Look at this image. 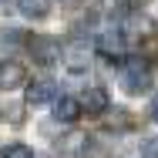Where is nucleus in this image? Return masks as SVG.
<instances>
[{
    "label": "nucleus",
    "instance_id": "nucleus-1",
    "mask_svg": "<svg viewBox=\"0 0 158 158\" xmlns=\"http://www.w3.org/2000/svg\"><path fill=\"white\" fill-rule=\"evenodd\" d=\"M121 84H125L128 94H141V91H148V84H152L148 61H141V57H125V64H121Z\"/></svg>",
    "mask_w": 158,
    "mask_h": 158
},
{
    "label": "nucleus",
    "instance_id": "nucleus-5",
    "mask_svg": "<svg viewBox=\"0 0 158 158\" xmlns=\"http://www.w3.org/2000/svg\"><path fill=\"white\" fill-rule=\"evenodd\" d=\"M81 111H84V108H81V98H71V94L54 98V118H57V121H77Z\"/></svg>",
    "mask_w": 158,
    "mask_h": 158
},
{
    "label": "nucleus",
    "instance_id": "nucleus-9",
    "mask_svg": "<svg viewBox=\"0 0 158 158\" xmlns=\"http://www.w3.org/2000/svg\"><path fill=\"white\" fill-rule=\"evenodd\" d=\"M17 7H20V14L24 17H47V10H51V0H17Z\"/></svg>",
    "mask_w": 158,
    "mask_h": 158
},
{
    "label": "nucleus",
    "instance_id": "nucleus-7",
    "mask_svg": "<svg viewBox=\"0 0 158 158\" xmlns=\"http://www.w3.org/2000/svg\"><path fill=\"white\" fill-rule=\"evenodd\" d=\"M88 57H91V51H88L84 44L64 47V61H67V71H71V74H81V71L88 67Z\"/></svg>",
    "mask_w": 158,
    "mask_h": 158
},
{
    "label": "nucleus",
    "instance_id": "nucleus-3",
    "mask_svg": "<svg viewBox=\"0 0 158 158\" xmlns=\"http://www.w3.org/2000/svg\"><path fill=\"white\" fill-rule=\"evenodd\" d=\"M94 47L101 51V57H108V61H125V34H118V31L98 34Z\"/></svg>",
    "mask_w": 158,
    "mask_h": 158
},
{
    "label": "nucleus",
    "instance_id": "nucleus-4",
    "mask_svg": "<svg viewBox=\"0 0 158 158\" xmlns=\"http://www.w3.org/2000/svg\"><path fill=\"white\" fill-rule=\"evenodd\" d=\"M27 81V71L20 61H0V91H14Z\"/></svg>",
    "mask_w": 158,
    "mask_h": 158
},
{
    "label": "nucleus",
    "instance_id": "nucleus-2",
    "mask_svg": "<svg viewBox=\"0 0 158 158\" xmlns=\"http://www.w3.org/2000/svg\"><path fill=\"white\" fill-rule=\"evenodd\" d=\"M27 51H31V57L37 64H54L64 57V47L57 37H51V34H37V37H27Z\"/></svg>",
    "mask_w": 158,
    "mask_h": 158
},
{
    "label": "nucleus",
    "instance_id": "nucleus-11",
    "mask_svg": "<svg viewBox=\"0 0 158 158\" xmlns=\"http://www.w3.org/2000/svg\"><path fill=\"white\" fill-rule=\"evenodd\" d=\"M138 155H141V158H158V138H148V141L141 145Z\"/></svg>",
    "mask_w": 158,
    "mask_h": 158
},
{
    "label": "nucleus",
    "instance_id": "nucleus-8",
    "mask_svg": "<svg viewBox=\"0 0 158 158\" xmlns=\"http://www.w3.org/2000/svg\"><path fill=\"white\" fill-rule=\"evenodd\" d=\"M81 108H84L88 114H101V111H108V91H104V88H91V91H84V94H81Z\"/></svg>",
    "mask_w": 158,
    "mask_h": 158
},
{
    "label": "nucleus",
    "instance_id": "nucleus-12",
    "mask_svg": "<svg viewBox=\"0 0 158 158\" xmlns=\"http://www.w3.org/2000/svg\"><path fill=\"white\" fill-rule=\"evenodd\" d=\"M152 118L158 121V94H155V101H152Z\"/></svg>",
    "mask_w": 158,
    "mask_h": 158
},
{
    "label": "nucleus",
    "instance_id": "nucleus-10",
    "mask_svg": "<svg viewBox=\"0 0 158 158\" xmlns=\"http://www.w3.org/2000/svg\"><path fill=\"white\" fill-rule=\"evenodd\" d=\"M0 158H37V155H34L27 145H20V141H17V145H7V148L0 152Z\"/></svg>",
    "mask_w": 158,
    "mask_h": 158
},
{
    "label": "nucleus",
    "instance_id": "nucleus-6",
    "mask_svg": "<svg viewBox=\"0 0 158 158\" xmlns=\"http://www.w3.org/2000/svg\"><path fill=\"white\" fill-rule=\"evenodd\" d=\"M54 98H57L54 81H34V84H27V104H54Z\"/></svg>",
    "mask_w": 158,
    "mask_h": 158
},
{
    "label": "nucleus",
    "instance_id": "nucleus-13",
    "mask_svg": "<svg viewBox=\"0 0 158 158\" xmlns=\"http://www.w3.org/2000/svg\"><path fill=\"white\" fill-rule=\"evenodd\" d=\"M131 3H148V0H131Z\"/></svg>",
    "mask_w": 158,
    "mask_h": 158
}]
</instances>
